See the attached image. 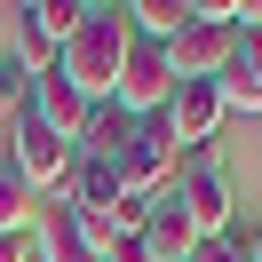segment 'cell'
<instances>
[{"label":"cell","mask_w":262,"mask_h":262,"mask_svg":"<svg viewBox=\"0 0 262 262\" xmlns=\"http://www.w3.org/2000/svg\"><path fill=\"white\" fill-rule=\"evenodd\" d=\"M80 8H88V0H24V8H8V24H16V72H24V80L56 72L64 40L80 32Z\"/></svg>","instance_id":"3"},{"label":"cell","mask_w":262,"mask_h":262,"mask_svg":"<svg viewBox=\"0 0 262 262\" xmlns=\"http://www.w3.org/2000/svg\"><path fill=\"white\" fill-rule=\"evenodd\" d=\"M119 191L127 199H167L183 183V143H175V127H167V119H135V135H127V151H119Z\"/></svg>","instance_id":"2"},{"label":"cell","mask_w":262,"mask_h":262,"mask_svg":"<svg viewBox=\"0 0 262 262\" xmlns=\"http://www.w3.org/2000/svg\"><path fill=\"white\" fill-rule=\"evenodd\" d=\"M223 103L230 112H262V32H238L230 72H223Z\"/></svg>","instance_id":"11"},{"label":"cell","mask_w":262,"mask_h":262,"mask_svg":"<svg viewBox=\"0 0 262 262\" xmlns=\"http://www.w3.org/2000/svg\"><path fill=\"white\" fill-rule=\"evenodd\" d=\"M24 112H32L40 127H56V135H64L72 151H80V127H88V112H96V103H88L80 88L64 80V64H56V72H40V80L24 88Z\"/></svg>","instance_id":"8"},{"label":"cell","mask_w":262,"mask_h":262,"mask_svg":"<svg viewBox=\"0 0 262 262\" xmlns=\"http://www.w3.org/2000/svg\"><path fill=\"white\" fill-rule=\"evenodd\" d=\"M183 214L199 223V238H230L238 223V199H230V175L214 167V151H183V183H175Z\"/></svg>","instance_id":"5"},{"label":"cell","mask_w":262,"mask_h":262,"mask_svg":"<svg viewBox=\"0 0 262 262\" xmlns=\"http://www.w3.org/2000/svg\"><path fill=\"white\" fill-rule=\"evenodd\" d=\"M103 262H151V246H143V230H135V238H119V246H112V254H103Z\"/></svg>","instance_id":"17"},{"label":"cell","mask_w":262,"mask_h":262,"mask_svg":"<svg viewBox=\"0 0 262 262\" xmlns=\"http://www.w3.org/2000/svg\"><path fill=\"white\" fill-rule=\"evenodd\" d=\"M8 167H16L40 199H64V183H72V167H80V151H72L56 127H40L32 112H16V119H8Z\"/></svg>","instance_id":"4"},{"label":"cell","mask_w":262,"mask_h":262,"mask_svg":"<svg viewBox=\"0 0 262 262\" xmlns=\"http://www.w3.org/2000/svg\"><path fill=\"white\" fill-rule=\"evenodd\" d=\"M159 48H167V64H175V80H223L238 32H230V24H214V16H191L175 40H159Z\"/></svg>","instance_id":"6"},{"label":"cell","mask_w":262,"mask_h":262,"mask_svg":"<svg viewBox=\"0 0 262 262\" xmlns=\"http://www.w3.org/2000/svg\"><path fill=\"white\" fill-rule=\"evenodd\" d=\"M24 88H32V80H24L16 64H0V127H8V119L24 112Z\"/></svg>","instance_id":"14"},{"label":"cell","mask_w":262,"mask_h":262,"mask_svg":"<svg viewBox=\"0 0 262 262\" xmlns=\"http://www.w3.org/2000/svg\"><path fill=\"white\" fill-rule=\"evenodd\" d=\"M127 56H135V24H127V8H80V32L64 40V80L80 88L88 103H112L119 96V72H127Z\"/></svg>","instance_id":"1"},{"label":"cell","mask_w":262,"mask_h":262,"mask_svg":"<svg viewBox=\"0 0 262 262\" xmlns=\"http://www.w3.org/2000/svg\"><path fill=\"white\" fill-rule=\"evenodd\" d=\"M143 246H151V262H191V254H199V223L183 214L175 191L151 199V214H143Z\"/></svg>","instance_id":"9"},{"label":"cell","mask_w":262,"mask_h":262,"mask_svg":"<svg viewBox=\"0 0 262 262\" xmlns=\"http://www.w3.org/2000/svg\"><path fill=\"white\" fill-rule=\"evenodd\" d=\"M0 262H32V230H0Z\"/></svg>","instance_id":"16"},{"label":"cell","mask_w":262,"mask_h":262,"mask_svg":"<svg viewBox=\"0 0 262 262\" xmlns=\"http://www.w3.org/2000/svg\"><path fill=\"white\" fill-rule=\"evenodd\" d=\"M223 119H230L223 80H183V88H175V103H167V127H175V143H183V151H207Z\"/></svg>","instance_id":"7"},{"label":"cell","mask_w":262,"mask_h":262,"mask_svg":"<svg viewBox=\"0 0 262 262\" xmlns=\"http://www.w3.org/2000/svg\"><path fill=\"white\" fill-rule=\"evenodd\" d=\"M32 223H40V191L0 159V230H32Z\"/></svg>","instance_id":"13"},{"label":"cell","mask_w":262,"mask_h":262,"mask_svg":"<svg viewBox=\"0 0 262 262\" xmlns=\"http://www.w3.org/2000/svg\"><path fill=\"white\" fill-rule=\"evenodd\" d=\"M127 135H135V119L119 112V103H96L88 127H80V159H103V167H112L119 151H127Z\"/></svg>","instance_id":"12"},{"label":"cell","mask_w":262,"mask_h":262,"mask_svg":"<svg viewBox=\"0 0 262 262\" xmlns=\"http://www.w3.org/2000/svg\"><path fill=\"white\" fill-rule=\"evenodd\" d=\"M32 262H103V254L80 238V223H72V207H64V199H40V223H32Z\"/></svg>","instance_id":"10"},{"label":"cell","mask_w":262,"mask_h":262,"mask_svg":"<svg viewBox=\"0 0 262 262\" xmlns=\"http://www.w3.org/2000/svg\"><path fill=\"white\" fill-rule=\"evenodd\" d=\"M246 262H262V230H254V238H246Z\"/></svg>","instance_id":"18"},{"label":"cell","mask_w":262,"mask_h":262,"mask_svg":"<svg viewBox=\"0 0 262 262\" xmlns=\"http://www.w3.org/2000/svg\"><path fill=\"white\" fill-rule=\"evenodd\" d=\"M191 262H246V238H238V230H230V238H199Z\"/></svg>","instance_id":"15"}]
</instances>
